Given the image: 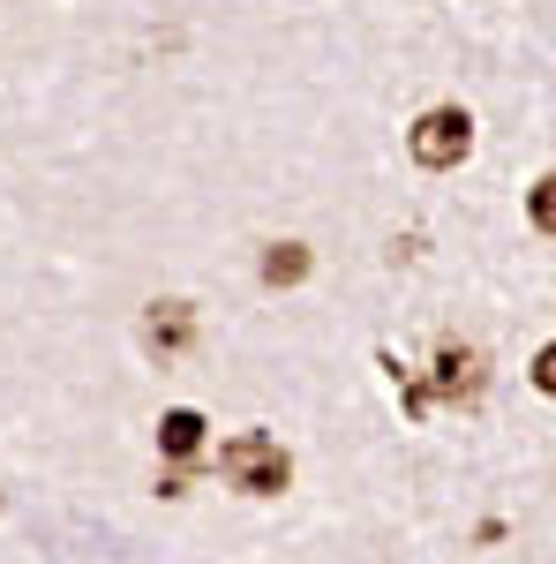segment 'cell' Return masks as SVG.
Returning <instances> with one entry per match:
<instances>
[{"mask_svg":"<svg viewBox=\"0 0 556 564\" xmlns=\"http://www.w3.org/2000/svg\"><path fill=\"white\" fill-rule=\"evenodd\" d=\"M218 475L233 481V489H249V497H279L286 475H294V459H286L263 430H241L226 452H218Z\"/></svg>","mask_w":556,"mask_h":564,"instance_id":"1","label":"cell"},{"mask_svg":"<svg viewBox=\"0 0 556 564\" xmlns=\"http://www.w3.org/2000/svg\"><path fill=\"white\" fill-rule=\"evenodd\" d=\"M406 143H414V159H422V166H436V174H444V166H459V159L473 151L467 106H428L422 121H414V135H406Z\"/></svg>","mask_w":556,"mask_h":564,"instance_id":"2","label":"cell"},{"mask_svg":"<svg viewBox=\"0 0 556 564\" xmlns=\"http://www.w3.org/2000/svg\"><path fill=\"white\" fill-rule=\"evenodd\" d=\"M481 384H489L481 347H436V391H444V399H473Z\"/></svg>","mask_w":556,"mask_h":564,"instance_id":"3","label":"cell"},{"mask_svg":"<svg viewBox=\"0 0 556 564\" xmlns=\"http://www.w3.org/2000/svg\"><path fill=\"white\" fill-rule=\"evenodd\" d=\"M188 339H196V316H188L181 302H159V308H151V324H143V347L159 354V361H166V354H181Z\"/></svg>","mask_w":556,"mask_h":564,"instance_id":"4","label":"cell"},{"mask_svg":"<svg viewBox=\"0 0 556 564\" xmlns=\"http://www.w3.org/2000/svg\"><path fill=\"white\" fill-rule=\"evenodd\" d=\"M294 279H308V249H301V241L263 249V286H294Z\"/></svg>","mask_w":556,"mask_h":564,"instance_id":"5","label":"cell"},{"mask_svg":"<svg viewBox=\"0 0 556 564\" xmlns=\"http://www.w3.org/2000/svg\"><path fill=\"white\" fill-rule=\"evenodd\" d=\"M159 444H166L173 459H188V452L204 444V414H188V406H173L166 422H159Z\"/></svg>","mask_w":556,"mask_h":564,"instance_id":"6","label":"cell"},{"mask_svg":"<svg viewBox=\"0 0 556 564\" xmlns=\"http://www.w3.org/2000/svg\"><path fill=\"white\" fill-rule=\"evenodd\" d=\"M526 218H534L542 234H556V166L534 181V196H526Z\"/></svg>","mask_w":556,"mask_h":564,"instance_id":"7","label":"cell"},{"mask_svg":"<svg viewBox=\"0 0 556 564\" xmlns=\"http://www.w3.org/2000/svg\"><path fill=\"white\" fill-rule=\"evenodd\" d=\"M534 391H549V399H556V339L534 354Z\"/></svg>","mask_w":556,"mask_h":564,"instance_id":"8","label":"cell"}]
</instances>
